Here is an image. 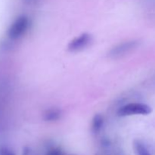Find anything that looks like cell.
<instances>
[{"instance_id":"obj_1","label":"cell","mask_w":155,"mask_h":155,"mask_svg":"<svg viewBox=\"0 0 155 155\" xmlns=\"http://www.w3.org/2000/svg\"><path fill=\"white\" fill-rule=\"evenodd\" d=\"M152 112L151 106L145 103L130 102L121 106L118 109L117 115L121 117L133 115H148Z\"/></svg>"},{"instance_id":"obj_2","label":"cell","mask_w":155,"mask_h":155,"mask_svg":"<svg viewBox=\"0 0 155 155\" xmlns=\"http://www.w3.org/2000/svg\"><path fill=\"white\" fill-rule=\"evenodd\" d=\"M30 27V21L26 16H20L11 24L8 30V36L11 39H18L25 35Z\"/></svg>"},{"instance_id":"obj_3","label":"cell","mask_w":155,"mask_h":155,"mask_svg":"<svg viewBox=\"0 0 155 155\" xmlns=\"http://www.w3.org/2000/svg\"><path fill=\"white\" fill-rule=\"evenodd\" d=\"M139 45L138 40H128L125 42H120L115 46H114L110 50L108 53V56L110 58L117 59L122 58L131 52L133 50L136 49Z\"/></svg>"},{"instance_id":"obj_4","label":"cell","mask_w":155,"mask_h":155,"mask_svg":"<svg viewBox=\"0 0 155 155\" xmlns=\"http://www.w3.org/2000/svg\"><path fill=\"white\" fill-rule=\"evenodd\" d=\"M92 40V35L88 33H81L72 39L68 45V50L71 52L83 51L89 45Z\"/></svg>"},{"instance_id":"obj_5","label":"cell","mask_w":155,"mask_h":155,"mask_svg":"<svg viewBox=\"0 0 155 155\" xmlns=\"http://www.w3.org/2000/svg\"><path fill=\"white\" fill-rule=\"evenodd\" d=\"M104 124V117L101 114H95L92 119L91 130L94 134H98L102 130Z\"/></svg>"},{"instance_id":"obj_6","label":"cell","mask_w":155,"mask_h":155,"mask_svg":"<svg viewBox=\"0 0 155 155\" xmlns=\"http://www.w3.org/2000/svg\"><path fill=\"white\" fill-rule=\"evenodd\" d=\"M61 111L60 109L52 107L47 109L43 113V120L46 122H55L61 118Z\"/></svg>"},{"instance_id":"obj_7","label":"cell","mask_w":155,"mask_h":155,"mask_svg":"<svg viewBox=\"0 0 155 155\" xmlns=\"http://www.w3.org/2000/svg\"><path fill=\"white\" fill-rule=\"evenodd\" d=\"M133 146L135 155H151L145 144L140 140H134Z\"/></svg>"},{"instance_id":"obj_8","label":"cell","mask_w":155,"mask_h":155,"mask_svg":"<svg viewBox=\"0 0 155 155\" xmlns=\"http://www.w3.org/2000/svg\"><path fill=\"white\" fill-rule=\"evenodd\" d=\"M45 155H65V153L60 147L51 146L46 150Z\"/></svg>"},{"instance_id":"obj_9","label":"cell","mask_w":155,"mask_h":155,"mask_svg":"<svg viewBox=\"0 0 155 155\" xmlns=\"http://www.w3.org/2000/svg\"><path fill=\"white\" fill-rule=\"evenodd\" d=\"M0 155H16L15 152L7 147L0 148Z\"/></svg>"},{"instance_id":"obj_10","label":"cell","mask_w":155,"mask_h":155,"mask_svg":"<svg viewBox=\"0 0 155 155\" xmlns=\"http://www.w3.org/2000/svg\"><path fill=\"white\" fill-rule=\"evenodd\" d=\"M21 155H38L36 154V152H35L30 147H25V148L23 149L22 154Z\"/></svg>"},{"instance_id":"obj_11","label":"cell","mask_w":155,"mask_h":155,"mask_svg":"<svg viewBox=\"0 0 155 155\" xmlns=\"http://www.w3.org/2000/svg\"><path fill=\"white\" fill-rule=\"evenodd\" d=\"M117 155H124V154H123V153L120 152V153H118V154H117Z\"/></svg>"}]
</instances>
